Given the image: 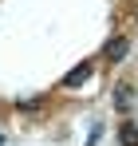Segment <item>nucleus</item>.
Returning <instances> with one entry per match:
<instances>
[{"mask_svg":"<svg viewBox=\"0 0 138 146\" xmlns=\"http://www.w3.org/2000/svg\"><path fill=\"white\" fill-rule=\"evenodd\" d=\"M115 107L118 111H130V107H134V87H130V83H118L115 87Z\"/></svg>","mask_w":138,"mask_h":146,"instance_id":"f257e3e1","label":"nucleus"},{"mask_svg":"<svg viewBox=\"0 0 138 146\" xmlns=\"http://www.w3.org/2000/svg\"><path fill=\"white\" fill-rule=\"evenodd\" d=\"M87 79H91V63H79V67L63 79V87H79V83H87Z\"/></svg>","mask_w":138,"mask_h":146,"instance_id":"f03ea898","label":"nucleus"},{"mask_svg":"<svg viewBox=\"0 0 138 146\" xmlns=\"http://www.w3.org/2000/svg\"><path fill=\"white\" fill-rule=\"evenodd\" d=\"M126 48H130V44H126L122 36H118V40H111V44H107V59H111V63H118V59L126 55Z\"/></svg>","mask_w":138,"mask_h":146,"instance_id":"7ed1b4c3","label":"nucleus"},{"mask_svg":"<svg viewBox=\"0 0 138 146\" xmlns=\"http://www.w3.org/2000/svg\"><path fill=\"white\" fill-rule=\"evenodd\" d=\"M118 142H122V146H138V126H134V122H122V130H118Z\"/></svg>","mask_w":138,"mask_h":146,"instance_id":"20e7f679","label":"nucleus"},{"mask_svg":"<svg viewBox=\"0 0 138 146\" xmlns=\"http://www.w3.org/2000/svg\"><path fill=\"white\" fill-rule=\"evenodd\" d=\"M40 107H44V99H24L20 103V111H40Z\"/></svg>","mask_w":138,"mask_h":146,"instance_id":"39448f33","label":"nucleus"}]
</instances>
